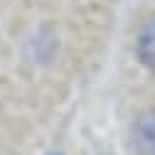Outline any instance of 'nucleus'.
<instances>
[{"label":"nucleus","mask_w":155,"mask_h":155,"mask_svg":"<svg viewBox=\"0 0 155 155\" xmlns=\"http://www.w3.org/2000/svg\"><path fill=\"white\" fill-rule=\"evenodd\" d=\"M133 148L138 155H155V106L145 108L133 123Z\"/></svg>","instance_id":"obj_1"},{"label":"nucleus","mask_w":155,"mask_h":155,"mask_svg":"<svg viewBox=\"0 0 155 155\" xmlns=\"http://www.w3.org/2000/svg\"><path fill=\"white\" fill-rule=\"evenodd\" d=\"M135 52H138V59L155 71V20L150 25L143 27V32L138 35V42H135Z\"/></svg>","instance_id":"obj_2"}]
</instances>
